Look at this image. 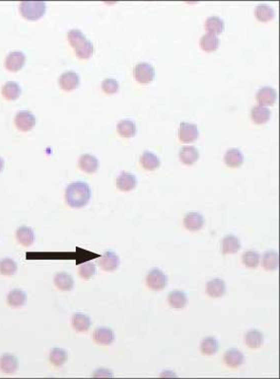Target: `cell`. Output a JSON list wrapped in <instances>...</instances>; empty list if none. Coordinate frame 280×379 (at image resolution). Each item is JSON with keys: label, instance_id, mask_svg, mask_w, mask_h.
<instances>
[{"label": "cell", "instance_id": "cell-7", "mask_svg": "<svg viewBox=\"0 0 280 379\" xmlns=\"http://www.w3.org/2000/svg\"><path fill=\"white\" fill-rule=\"evenodd\" d=\"M26 62V56L19 51L9 53L5 58V68L10 72H17L21 70Z\"/></svg>", "mask_w": 280, "mask_h": 379}, {"label": "cell", "instance_id": "cell-35", "mask_svg": "<svg viewBox=\"0 0 280 379\" xmlns=\"http://www.w3.org/2000/svg\"><path fill=\"white\" fill-rule=\"evenodd\" d=\"M262 266L268 271H274L279 266V256L276 252L269 251L264 254L262 259Z\"/></svg>", "mask_w": 280, "mask_h": 379}, {"label": "cell", "instance_id": "cell-42", "mask_svg": "<svg viewBox=\"0 0 280 379\" xmlns=\"http://www.w3.org/2000/svg\"><path fill=\"white\" fill-rule=\"evenodd\" d=\"M102 87L106 94H114L118 91L119 85L115 79H105L102 83Z\"/></svg>", "mask_w": 280, "mask_h": 379}, {"label": "cell", "instance_id": "cell-19", "mask_svg": "<svg viewBox=\"0 0 280 379\" xmlns=\"http://www.w3.org/2000/svg\"><path fill=\"white\" fill-rule=\"evenodd\" d=\"M207 293L210 297L218 298L222 297L226 292V283L224 280L219 278H214L212 280L209 281L207 284Z\"/></svg>", "mask_w": 280, "mask_h": 379}, {"label": "cell", "instance_id": "cell-1", "mask_svg": "<svg viewBox=\"0 0 280 379\" xmlns=\"http://www.w3.org/2000/svg\"><path fill=\"white\" fill-rule=\"evenodd\" d=\"M91 197L90 186L81 181L70 183L65 192V199L69 207L73 208H81L85 207Z\"/></svg>", "mask_w": 280, "mask_h": 379}, {"label": "cell", "instance_id": "cell-33", "mask_svg": "<svg viewBox=\"0 0 280 379\" xmlns=\"http://www.w3.org/2000/svg\"><path fill=\"white\" fill-rule=\"evenodd\" d=\"M219 46V39L215 34H207L201 38V48L208 53L215 51Z\"/></svg>", "mask_w": 280, "mask_h": 379}, {"label": "cell", "instance_id": "cell-38", "mask_svg": "<svg viewBox=\"0 0 280 379\" xmlns=\"http://www.w3.org/2000/svg\"><path fill=\"white\" fill-rule=\"evenodd\" d=\"M93 52H94L93 45H92V43L89 42V41L84 42L83 44H81L80 46H78V47L75 49V54H76V56H77L79 59H83V60H86V59L91 58V56L93 55Z\"/></svg>", "mask_w": 280, "mask_h": 379}, {"label": "cell", "instance_id": "cell-32", "mask_svg": "<svg viewBox=\"0 0 280 379\" xmlns=\"http://www.w3.org/2000/svg\"><path fill=\"white\" fill-rule=\"evenodd\" d=\"M205 28L208 32V34H222L224 29H225V24L222 21L221 18L217 16H210L207 19Z\"/></svg>", "mask_w": 280, "mask_h": 379}, {"label": "cell", "instance_id": "cell-28", "mask_svg": "<svg viewBox=\"0 0 280 379\" xmlns=\"http://www.w3.org/2000/svg\"><path fill=\"white\" fill-rule=\"evenodd\" d=\"M245 342L251 349H259L263 345L264 336L258 330H251L245 336Z\"/></svg>", "mask_w": 280, "mask_h": 379}, {"label": "cell", "instance_id": "cell-14", "mask_svg": "<svg viewBox=\"0 0 280 379\" xmlns=\"http://www.w3.org/2000/svg\"><path fill=\"white\" fill-rule=\"evenodd\" d=\"M78 165H79V168L83 172L87 174H92L97 171L99 167V162L97 160V158H95L93 155L84 154L79 158Z\"/></svg>", "mask_w": 280, "mask_h": 379}, {"label": "cell", "instance_id": "cell-39", "mask_svg": "<svg viewBox=\"0 0 280 379\" xmlns=\"http://www.w3.org/2000/svg\"><path fill=\"white\" fill-rule=\"evenodd\" d=\"M67 36H68L69 44L71 45L72 48H75V49L78 46H80V45L83 44L84 42L87 41L85 35L81 32H80L79 30H71V31H69Z\"/></svg>", "mask_w": 280, "mask_h": 379}, {"label": "cell", "instance_id": "cell-12", "mask_svg": "<svg viewBox=\"0 0 280 379\" xmlns=\"http://www.w3.org/2000/svg\"><path fill=\"white\" fill-rule=\"evenodd\" d=\"M16 240L23 247H31L35 243V233L32 228L28 226H22L16 230Z\"/></svg>", "mask_w": 280, "mask_h": 379}, {"label": "cell", "instance_id": "cell-2", "mask_svg": "<svg viewBox=\"0 0 280 379\" xmlns=\"http://www.w3.org/2000/svg\"><path fill=\"white\" fill-rule=\"evenodd\" d=\"M19 12L28 21L35 22L45 14L46 3L43 1H23L19 5Z\"/></svg>", "mask_w": 280, "mask_h": 379}, {"label": "cell", "instance_id": "cell-3", "mask_svg": "<svg viewBox=\"0 0 280 379\" xmlns=\"http://www.w3.org/2000/svg\"><path fill=\"white\" fill-rule=\"evenodd\" d=\"M147 285L149 288L155 291L163 290L167 285V276L158 268H154L147 275Z\"/></svg>", "mask_w": 280, "mask_h": 379}, {"label": "cell", "instance_id": "cell-13", "mask_svg": "<svg viewBox=\"0 0 280 379\" xmlns=\"http://www.w3.org/2000/svg\"><path fill=\"white\" fill-rule=\"evenodd\" d=\"M93 340L102 346H109L114 340V334L109 328H97L93 332Z\"/></svg>", "mask_w": 280, "mask_h": 379}, {"label": "cell", "instance_id": "cell-36", "mask_svg": "<svg viewBox=\"0 0 280 379\" xmlns=\"http://www.w3.org/2000/svg\"><path fill=\"white\" fill-rule=\"evenodd\" d=\"M17 271V264L11 258H3L0 260V274L3 276H12Z\"/></svg>", "mask_w": 280, "mask_h": 379}, {"label": "cell", "instance_id": "cell-34", "mask_svg": "<svg viewBox=\"0 0 280 379\" xmlns=\"http://www.w3.org/2000/svg\"><path fill=\"white\" fill-rule=\"evenodd\" d=\"M255 16L259 22L261 23H267L270 22L274 17V9L265 4H261L256 7L255 9Z\"/></svg>", "mask_w": 280, "mask_h": 379}, {"label": "cell", "instance_id": "cell-23", "mask_svg": "<svg viewBox=\"0 0 280 379\" xmlns=\"http://www.w3.org/2000/svg\"><path fill=\"white\" fill-rule=\"evenodd\" d=\"M199 158V153L196 148L192 146H186L180 150L179 159L185 165H193Z\"/></svg>", "mask_w": 280, "mask_h": 379}, {"label": "cell", "instance_id": "cell-16", "mask_svg": "<svg viewBox=\"0 0 280 379\" xmlns=\"http://www.w3.org/2000/svg\"><path fill=\"white\" fill-rule=\"evenodd\" d=\"M0 370L5 374H14L18 370V360L12 354H3L0 357Z\"/></svg>", "mask_w": 280, "mask_h": 379}, {"label": "cell", "instance_id": "cell-20", "mask_svg": "<svg viewBox=\"0 0 280 379\" xmlns=\"http://www.w3.org/2000/svg\"><path fill=\"white\" fill-rule=\"evenodd\" d=\"M72 326L75 329V331L79 333H85L89 330L91 326V320L90 317L81 312H76L73 314L72 317Z\"/></svg>", "mask_w": 280, "mask_h": 379}, {"label": "cell", "instance_id": "cell-30", "mask_svg": "<svg viewBox=\"0 0 280 379\" xmlns=\"http://www.w3.org/2000/svg\"><path fill=\"white\" fill-rule=\"evenodd\" d=\"M116 131L118 135L123 138H133L136 136V125L130 119H123V121L118 122Z\"/></svg>", "mask_w": 280, "mask_h": 379}, {"label": "cell", "instance_id": "cell-41", "mask_svg": "<svg viewBox=\"0 0 280 379\" xmlns=\"http://www.w3.org/2000/svg\"><path fill=\"white\" fill-rule=\"evenodd\" d=\"M96 272V266L92 262H86L79 267V275L81 276L84 280H89Z\"/></svg>", "mask_w": 280, "mask_h": 379}, {"label": "cell", "instance_id": "cell-8", "mask_svg": "<svg viewBox=\"0 0 280 379\" xmlns=\"http://www.w3.org/2000/svg\"><path fill=\"white\" fill-rule=\"evenodd\" d=\"M98 265L101 266L104 271L113 272L119 266V258L114 252L107 251L99 258Z\"/></svg>", "mask_w": 280, "mask_h": 379}, {"label": "cell", "instance_id": "cell-22", "mask_svg": "<svg viewBox=\"0 0 280 379\" xmlns=\"http://www.w3.org/2000/svg\"><path fill=\"white\" fill-rule=\"evenodd\" d=\"M224 360L227 366H229L230 368H237L243 365L245 358H244V355L239 350L231 349L225 354Z\"/></svg>", "mask_w": 280, "mask_h": 379}, {"label": "cell", "instance_id": "cell-21", "mask_svg": "<svg viewBox=\"0 0 280 379\" xmlns=\"http://www.w3.org/2000/svg\"><path fill=\"white\" fill-rule=\"evenodd\" d=\"M224 160H225V163H226L229 167H231V168H237V167L241 166V165L243 164L244 157H243L242 152L240 151L239 149L232 148V149L228 150L227 153L225 154Z\"/></svg>", "mask_w": 280, "mask_h": 379}, {"label": "cell", "instance_id": "cell-29", "mask_svg": "<svg viewBox=\"0 0 280 379\" xmlns=\"http://www.w3.org/2000/svg\"><path fill=\"white\" fill-rule=\"evenodd\" d=\"M1 93L6 101H15L21 95L22 88L16 82L8 81L3 85Z\"/></svg>", "mask_w": 280, "mask_h": 379}, {"label": "cell", "instance_id": "cell-9", "mask_svg": "<svg viewBox=\"0 0 280 379\" xmlns=\"http://www.w3.org/2000/svg\"><path fill=\"white\" fill-rule=\"evenodd\" d=\"M79 75L73 71L65 72L59 78V85L65 91L75 90L79 86Z\"/></svg>", "mask_w": 280, "mask_h": 379}, {"label": "cell", "instance_id": "cell-11", "mask_svg": "<svg viewBox=\"0 0 280 379\" xmlns=\"http://www.w3.org/2000/svg\"><path fill=\"white\" fill-rule=\"evenodd\" d=\"M6 302H7V305L13 309L23 308L28 303V295L22 289H18V288L12 289L7 294Z\"/></svg>", "mask_w": 280, "mask_h": 379}, {"label": "cell", "instance_id": "cell-44", "mask_svg": "<svg viewBox=\"0 0 280 379\" xmlns=\"http://www.w3.org/2000/svg\"><path fill=\"white\" fill-rule=\"evenodd\" d=\"M3 168H4V160L1 157H0V172L3 170Z\"/></svg>", "mask_w": 280, "mask_h": 379}, {"label": "cell", "instance_id": "cell-10", "mask_svg": "<svg viewBox=\"0 0 280 379\" xmlns=\"http://www.w3.org/2000/svg\"><path fill=\"white\" fill-rule=\"evenodd\" d=\"M277 98V92L272 87H263L257 92L256 99L260 106H269L273 105Z\"/></svg>", "mask_w": 280, "mask_h": 379}, {"label": "cell", "instance_id": "cell-4", "mask_svg": "<svg viewBox=\"0 0 280 379\" xmlns=\"http://www.w3.org/2000/svg\"><path fill=\"white\" fill-rule=\"evenodd\" d=\"M154 68L149 63H140L135 67L134 76L136 81L141 84H148L154 79Z\"/></svg>", "mask_w": 280, "mask_h": 379}, {"label": "cell", "instance_id": "cell-15", "mask_svg": "<svg viewBox=\"0 0 280 379\" xmlns=\"http://www.w3.org/2000/svg\"><path fill=\"white\" fill-rule=\"evenodd\" d=\"M137 185V179L134 174L122 172L116 178V187L125 192L133 190Z\"/></svg>", "mask_w": 280, "mask_h": 379}, {"label": "cell", "instance_id": "cell-24", "mask_svg": "<svg viewBox=\"0 0 280 379\" xmlns=\"http://www.w3.org/2000/svg\"><path fill=\"white\" fill-rule=\"evenodd\" d=\"M251 117L253 122L257 125H263L267 123L271 117V111L267 107L256 105L252 108L251 111Z\"/></svg>", "mask_w": 280, "mask_h": 379}, {"label": "cell", "instance_id": "cell-6", "mask_svg": "<svg viewBox=\"0 0 280 379\" xmlns=\"http://www.w3.org/2000/svg\"><path fill=\"white\" fill-rule=\"evenodd\" d=\"M198 138V129L195 125L189 123H181L179 129V139L183 144L196 141Z\"/></svg>", "mask_w": 280, "mask_h": 379}, {"label": "cell", "instance_id": "cell-27", "mask_svg": "<svg viewBox=\"0 0 280 379\" xmlns=\"http://www.w3.org/2000/svg\"><path fill=\"white\" fill-rule=\"evenodd\" d=\"M140 163H141L142 167L145 170H148V171H154L158 169L160 166L159 158L155 154L149 151H145L143 153L141 158H140Z\"/></svg>", "mask_w": 280, "mask_h": 379}, {"label": "cell", "instance_id": "cell-26", "mask_svg": "<svg viewBox=\"0 0 280 379\" xmlns=\"http://www.w3.org/2000/svg\"><path fill=\"white\" fill-rule=\"evenodd\" d=\"M241 249V243H240V240L233 236L229 235L224 238V240L222 242V250L225 255L228 254H236Z\"/></svg>", "mask_w": 280, "mask_h": 379}, {"label": "cell", "instance_id": "cell-31", "mask_svg": "<svg viewBox=\"0 0 280 379\" xmlns=\"http://www.w3.org/2000/svg\"><path fill=\"white\" fill-rule=\"evenodd\" d=\"M168 303L173 309H183L187 306V297L184 292L175 290L169 294Z\"/></svg>", "mask_w": 280, "mask_h": 379}, {"label": "cell", "instance_id": "cell-25", "mask_svg": "<svg viewBox=\"0 0 280 379\" xmlns=\"http://www.w3.org/2000/svg\"><path fill=\"white\" fill-rule=\"evenodd\" d=\"M49 360L54 367H62L68 360V353L62 348H53L49 356Z\"/></svg>", "mask_w": 280, "mask_h": 379}, {"label": "cell", "instance_id": "cell-37", "mask_svg": "<svg viewBox=\"0 0 280 379\" xmlns=\"http://www.w3.org/2000/svg\"><path fill=\"white\" fill-rule=\"evenodd\" d=\"M201 350L205 355H214L218 350V342L213 337H208L202 342Z\"/></svg>", "mask_w": 280, "mask_h": 379}, {"label": "cell", "instance_id": "cell-18", "mask_svg": "<svg viewBox=\"0 0 280 379\" xmlns=\"http://www.w3.org/2000/svg\"><path fill=\"white\" fill-rule=\"evenodd\" d=\"M54 283L60 290L70 291L74 287V279L66 272H59L54 277Z\"/></svg>", "mask_w": 280, "mask_h": 379}, {"label": "cell", "instance_id": "cell-5", "mask_svg": "<svg viewBox=\"0 0 280 379\" xmlns=\"http://www.w3.org/2000/svg\"><path fill=\"white\" fill-rule=\"evenodd\" d=\"M14 124L19 131L29 132L35 126V117L32 112L28 110H22L16 113L14 117Z\"/></svg>", "mask_w": 280, "mask_h": 379}, {"label": "cell", "instance_id": "cell-40", "mask_svg": "<svg viewBox=\"0 0 280 379\" xmlns=\"http://www.w3.org/2000/svg\"><path fill=\"white\" fill-rule=\"evenodd\" d=\"M243 263L248 268H256L260 262V255L255 251H247L243 255Z\"/></svg>", "mask_w": 280, "mask_h": 379}, {"label": "cell", "instance_id": "cell-43", "mask_svg": "<svg viewBox=\"0 0 280 379\" xmlns=\"http://www.w3.org/2000/svg\"><path fill=\"white\" fill-rule=\"evenodd\" d=\"M93 377H95V378H105V377H113V375H112L110 370H108L106 368H101V369H98V370H96L94 372Z\"/></svg>", "mask_w": 280, "mask_h": 379}, {"label": "cell", "instance_id": "cell-17", "mask_svg": "<svg viewBox=\"0 0 280 379\" xmlns=\"http://www.w3.org/2000/svg\"><path fill=\"white\" fill-rule=\"evenodd\" d=\"M184 227L192 232L199 231L203 229L205 225V218L204 216L198 212H189L184 217Z\"/></svg>", "mask_w": 280, "mask_h": 379}]
</instances>
